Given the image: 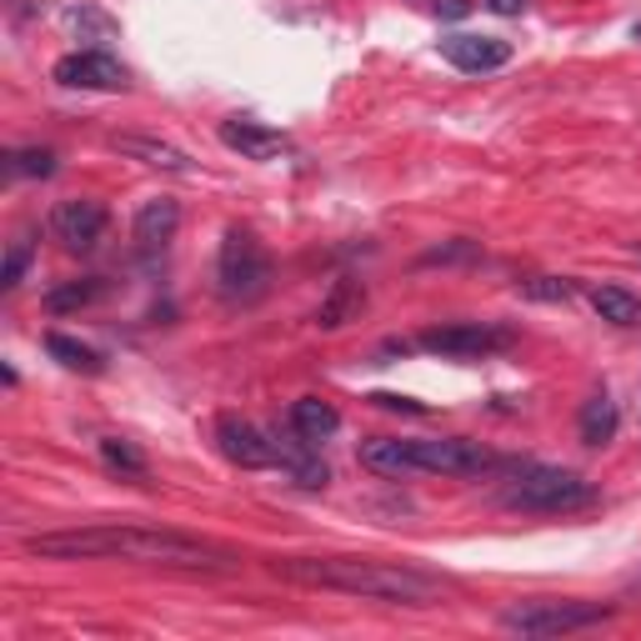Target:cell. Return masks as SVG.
I'll list each match as a JSON object with an SVG mask.
<instances>
[{"label":"cell","mask_w":641,"mask_h":641,"mask_svg":"<svg viewBox=\"0 0 641 641\" xmlns=\"http://www.w3.org/2000/svg\"><path fill=\"white\" fill-rule=\"evenodd\" d=\"M106 226H110L106 206H100V201H90V196L61 201V206H55V216H51V231L61 236V246H66V250H96L100 236H106Z\"/></svg>","instance_id":"30bf717a"},{"label":"cell","mask_w":641,"mask_h":641,"mask_svg":"<svg viewBox=\"0 0 641 641\" xmlns=\"http://www.w3.org/2000/svg\"><path fill=\"white\" fill-rule=\"evenodd\" d=\"M216 441H221V457L236 461L241 471L276 467V441L261 431V426L241 421V416H221V421H216Z\"/></svg>","instance_id":"9c48e42d"},{"label":"cell","mask_w":641,"mask_h":641,"mask_svg":"<svg viewBox=\"0 0 641 641\" xmlns=\"http://www.w3.org/2000/svg\"><path fill=\"white\" fill-rule=\"evenodd\" d=\"M412 451H416V467H421V471H441V477H481V471L496 467V457H491L487 446L467 441V436H441V441L416 436Z\"/></svg>","instance_id":"ba28073f"},{"label":"cell","mask_w":641,"mask_h":641,"mask_svg":"<svg viewBox=\"0 0 641 641\" xmlns=\"http://www.w3.org/2000/svg\"><path fill=\"white\" fill-rule=\"evenodd\" d=\"M467 256H477V246H446V250H431V256H421V266H441V261H467Z\"/></svg>","instance_id":"f1b7e54d"},{"label":"cell","mask_w":641,"mask_h":641,"mask_svg":"<svg viewBox=\"0 0 641 641\" xmlns=\"http://www.w3.org/2000/svg\"><path fill=\"white\" fill-rule=\"evenodd\" d=\"M25 552L45 562H146V566H181V571H226L231 552L181 532L156 526H81V532H45L25 536Z\"/></svg>","instance_id":"6da1fadb"},{"label":"cell","mask_w":641,"mask_h":641,"mask_svg":"<svg viewBox=\"0 0 641 641\" xmlns=\"http://www.w3.org/2000/svg\"><path fill=\"white\" fill-rule=\"evenodd\" d=\"M221 146L226 151H236L241 161H276V156L291 151V141H286L281 131H271V126H261V120H250V116H231L221 120Z\"/></svg>","instance_id":"7c38bea8"},{"label":"cell","mask_w":641,"mask_h":641,"mask_svg":"<svg viewBox=\"0 0 641 641\" xmlns=\"http://www.w3.org/2000/svg\"><path fill=\"white\" fill-rule=\"evenodd\" d=\"M66 31L81 35V41H116L120 25L110 21L106 11H96V6H71V11H66Z\"/></svg>","instance_id":"603a6c76"},{"label":"cell","mask_w":641,"mask_h":641,"mask_svg":"<svg viewBox=\"0 0 641 641\" xmlns=\"http://www.w3.org/2000/svg\"><path fill=\"white\" fill-rule=\"evenodd\" d=\"M371 406H381V412H406V416H421L426 406L412 402V396H396V392H376L371 396Z\"/></svg>","instance_id":"83f0119b"},{"label":"cell","mask_w":641,"mask_h":641,"mask_svg":"<svg viewBox=\"0 0 641 641\" xmlns=\"http://www.w3.org/2000/svg\"><path fill=\"white\" fill-rule=\"evenodd\" d=\"M291 431L306 436L311 446H321L341 431V412L331 402H321V396H301V402L291 406Z\"/></svg>","instance_id":"e0dca14e"},{"label":"cell","mask_w":641,"mask_h":641,"mask_svg":"<svg viewBox=\"0 0 641 641\" xmlns=\"http://www.w3.org/2000/svg\"><path fill=\"white\" fill-rule=\"evenodd\" d=\"M25 266H31V241H11V250H6V266H0V286L6 291H15L21 286V276H25Z\"/></svg>","instance_id":"4316f807"},{"label":"cell","mask_w":641,"mask_h":641,"mask_svg":"<svg viewBox=\"0 0 641 641\" xmlns=\"http://www.w3.org/2000/svg\"><path fill=\"white\" fill-rule=\"evenodd\" d=\"M51 76H55V86H66V90H126L131 86V71L120 66L110 51H96V45L61 55L51 66Z\"/></svg>","instance_id":"52a82bcc"},{"label":"cell","mask_w":641,"mask_h":641,"mask_svg":"<svg viewBox=\"0 0 641 641\" xmlns=\"http://www.w3.org/2000/svg\"><path fill=\"white\" fill-rule=\"evenodd\" d=\"M15 175H55V151H45V146H25V151H6V181H15Z\"/></svg>","instance_id":"d4e9b609"},{"label":"cell","mask_w":641,"mask_h":641,"mask_svg":"<svg viewBox=\"0 0 641 641\" xmlns=\"http://www.w3.org/2000/svg\"><path fill=\"white\" fill-rule=\"evenodd\" d=\"M216 281L226 301H256L271 286V256L250 231H226L216 256Z\"/></svg>","instance_id":"5b68a950"},{"label":"cell","mask_w":641,"mask_h":641,"mask_svg":"<svg viewBox=\"0 0 641 641\" xmlns=\"http://www.w3.org/2000/svg\"><path fill=\"white\" fill-rule=\"evenodd\" d=\"M516 291L526 301H571V281H556V276H526V281H516Z\"/></svg>","instance_id":"484cf974"},{"label":"cell","mask_w":641,"mask_h":641,"mask_svg":"<svg viewBox=\"0 0 641 641\" xmlns=\"http://www.w3.org/2000/svg\"><path fill=\"white\" fill-rule=\"evenodd\" d=\"M175 231H181V206H175L171 196H156V201H146V206L136 211V241H141L146 250L165 246Z\"/></svg>","instance_id":"ac0fdd59"},{"label":"cell","mask_w":641,"mask_h":641,"mask_svg":"<svg viewBox=\"0 0 641 641\" xmlns=\"http://www.w3.org/2000/svg\"><path fill=\"white\" fill-rule=\"evenodd\" d=\"M617 426H621L617 402H611L607 392L587 396V406H581V416H576V431H581V441H587V446H607V441H617Z\"/></svg>","instance_id":"d6986e66"},{"label":"cell","mask_w":641,"mask_h":641,"mask_svg":"<svg viewBox=\"0 0 641 641\" xmlns=\"http://www.w3.org/2000/svg\"><path fill=\"white\" fill-rule=\"evenodd\" d=\"M496 621L511 637H566V631L611 621V607L601 601H522V607H506Z\"/></svg>","instance_id":"277c9868"},{"label":"cell","mask_w":641,"mask_h":641,"mask_svg":"<svg viewBox=\"0 0 641 641\" xmlns=\"http://www.w3.org/2000/svg\"><path fill=\"white\" fill-rule=\"evenodd\" d=\"M100 461H106L110 471H120V477L146 481V457L131 441H120V436H100Z\"/></svg>","instance_id":"cb8c5ba5"},{"label":"cell","mask_w":641,"mask_h":641,"mask_svg":"<svg viewBox=\"0 0 641 641\" xmlns=\"http://www.w3.org/2000/svg\"><path fill=\"white\" fill-rule=\"evenodd\" d=\"M431 356H451V361H481L496 356V351L516 346V331L511 327H491V321H461V327H431L416 341Z\"/></svg>","instance_id":"8992f818"},{"label":"cell","mask_w":641,"mask_h":641,"mask_svg":"<svg viewBox=\"0 0 641 641\" xmlns=\"http://www.w3.org/2000/svg\"><path fill=\"white\" fill-rule=\"evenodd\" d=\"M436 15H446V21H461V15H467V0H436Z\"/></svg>","instance_id":"f546056e"},{"label":"cell","mask_w":641,"mask_h":641,"mask_svg":"<svg viewBox=\"0 0 641 641\" xmlns=\"http://www.w3.org/2000/svg\"><path fill=\"white\" fill-rule=\"evenodd\" d=\"M631 587H637V591H641V576H637V581H631Z\"/></svg>","instance_id":"1f68e13d"},{"label":"cell","mask_w":641,"mask_h":641,"mask_svg":"<svg viewBox=\"0 0 641 641\" xmlns=\"http://www.w3.org/2000/svg\"><path fill=\"white\" fill-rule=\"evenodd\" d=\"M436 51L451 61L457 71H471V76H481V71H501L511 61V41H501V35H441L436 41Z\"/></svg>","instance_id":"8fae6325"},{"label":"cell","mask_w":641,"mask_h":641,"mask_svg":"<svg viewBox=\"0 0 641 641\" xmlns=\"http://www.w3.org/2000/svg\"><path fill=\"white\" fill-rule=\"evenodd\" d=\"M110 151H120L126 161L151 165V171H171V175H191V171H196V165H191V156H185L181 146H165V141H156V136H116V141H110Z\"/></svg>","instance_id":"4fadbf2b"},{"label":"cell","mask_w":641,"mask_h":641,"mask_svg":"<svg viewBox=\"0 0 641 641\" xmlns=\"http://www.w3.org/2000/svg\"><path fill=\"white\" fill-rule=\"evenodd\" d=\"M591 311L601 316V321H611V327H641V296H631L627 286H597L591 291Z\"/></svg>","instance_id":"44dd1931"},{"label":"cell","mask_w":641,"mask_h":641,"mask_svg":"<svg viewBox=\"0 0 641 641\" xmlns=\"http://www.w3.org/2000/svg\"><path fill=\"white\" fill-rule=\"evenodd\" d=\"M361 311H366V291H361V281L336 276V281H331V291L321 296V306H316V327H321V331H341L346 321H356Z\"/></svg>","instance_id":"2e32d148"},{"label":"cell","mask_w":641,"mask_h":641,"mask_svg":"<svg viewBox=\"0 0 641 641\" xmlns=\"http://www.w3.org/2000/svg\"><path fill=\"white\" fill-rule=\"evenodd\" d=\"M487 6H491L496 15H522V11H526V0H487Z\"/></svg>","instance_id":"4dcf8cb0"},{"label":"cell","mask_w":641,"mask_h":641,"mask_svg":"<svg viewBox=\"0 0 641 641\" xmlns=\"http://www.w3.org/2000/svg\"><path fill=\"white\" fill-rule=\"evenodd\" d=\"M100 296H106V281H100V276H86V281H66V286H55V291H45V311L66 316V311H81V306L100 301Z\"/></svg>","instance_id":"7402d4cb"},{"label":"cell","mask_w":641,"mask_h":641,"mask_svg":"<svg viewBox=\"0 0 641 641\" xmlns=\"http://www.w3.org/2000/svg\"><path fill=\"white\" fill-rule=\"evenodd\" d=\"M361 467L376 471V477H416V451L406 436H371V441H361Z\"/></svg>","instance_id":"5bb4252c"},{"label":"cell","mask_w":641,"mask_h":641,"mask_svg":"<svg viewBox=\"0 0 641 641\" xmlns=\"http://www.w3.org/2000/svg\"><path fill=\"white\" fill-rule=\"evenodd\" d=\"M591 501H597V487L566 467H526L522 477H516V487L506 491L511 511H542V516L591 506Z\"/></svg>","instance_id":"3957f363"},{"label":"cell","mask_w":641,"mask_h":641,"mask_svg":"<svg viewBox=\"0 0 641 641\" xmlns=\"http://www.w3.org/2000/svg\"><path fill=\"white\" fill-rule=\"evenodd\" d=\"M276 461L286 467L291 487H301V491H321L331 481L327 461L316 457V446L306 441V436H296V431H291V441H276Z\"/></svg>","instance_id":"9a60e30c"},{"label":"cell","mask_w":641,"mask_h":641,"mask_svg":"<svg viewBox=\"0 0 641 641\" xmlns=\"http://www.w3.org/2000/svg\"><path fill=\"white\" fill-rule=\"evenodd\" d=\"M271 571L296 587L346 591L366 601H392V607H436L441 581L402 562H371V556H281Z\"/></svg>","instance_id":"7a4b0ae2"},{"label":"cell","mask_w":641,"mask_h":641,"mask_svg":"<svg viewBox=\"0 0 641 641\" xmlns=\"http://www.w3.org/2000/svg\"><path fill=\"white\" fill-rule=\"evenodd\" d=\"M45 351H51V361H61L66 371H81V376H100V371H106V356H100L96 346H86V341L66 336V331H51V336H45Z\"/></svg>","instance_id":"ffe728a7"}]
</instances>
